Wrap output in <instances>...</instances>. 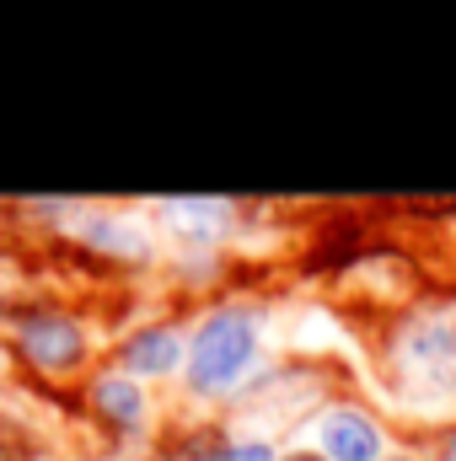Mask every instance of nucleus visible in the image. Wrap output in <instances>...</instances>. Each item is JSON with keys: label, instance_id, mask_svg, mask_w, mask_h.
I'll use <instances>...</instances> for the list:
<instances>
[{"label": "nucleus", "instance_id": "1", "mask_svg": "<svg viewBox=\"0 0 456 461\" xmlns=\"http://www.w3.org/2000/svg\"><path fill=\"white\" fill-rule=\"evenodd\" d=\"M360 386L419 440L456 424V290L397 312L365 333Z\"/></svg>", "mask_w": 456, "mask_h": 461}, {"label": "nucleus", "instance_id": "2", "mask_svg": "<svg viewBox=\"0 0 456 461\" xmlns=\"http://www.w3.org/2000/svg\"><path fill=\"white\" fill-rule=\"evenodd\" d=\"M285 348L290 344H279V306L263 290H252L247 279L226 285L221 295L194 301L188 306V365H183L172 408L226 419Z\"/></svg>", "mask_w": 456, "mask_h": 461}, {"label": "nucleus", "instance_id": "3", "mask_svg": "<svg viewBox=\"0 0 456 461\" xmlns=\"http://www.w3.org/2000/svg\"><path fill=\"white\" fill-rule=\"evenodd\" d=\"M0 333L16 359L22 392H32L43 402H70L81 392V381L108 359L118 322L108 317L103 301L43 285L0 317Z\"/></svg>", "mask_w": 456, "mask_h": 461}, {"label": "nucleus", "instance_id": "4", "mask_svg": "<svg viewBox=\"0 0 456 461\" xmlns=\"http://www.w3.org/2000/svg\"><path fill=\"white\" fill-rule=\"evenodd\" d=\"M54 241H65L76 258H87L114 285L161 279L167 252H172L156 215H150V204H118V199H76L70 215L54 230Z\"/></svg>", "mask_w": 456, "mask_h": 461}, {"label": "nucleus", "instance_id": "5", "mask_svg": "<svg viewBox=\"0 0 456 461\" xmlns=\"http://www.w3.org/2000/svg\"><path fill=\"white\" fill-rule=\"evenodd\" d=\"M172 419V397L150 392L145 381L123 375L118 365H97L81 392L70 397V429H76V446H97L108 456H140L161 440Z\"/></svg>", "mask_w": 456, "mask_h": 461}, {"label": "nucleus", "instance_id": "6", "mask_svg": "<svg viewBox=\"0 0 456 461\" xmlns=\"http://www.w3.org/2000/svg\"><path fill=\"white\" fill-rule=\"evenodd\" d=\"M296 440L312 446L323 461H387V456H397L403 446H414V435L365 386H349L339 397H328L296 429Z\"/></svg>", "mask_w": 456, "mask_h": 461}, {"label": "nucleus", "instance_id": "7", "mask_svg": "<svg viewBox=\"0 0 456 461\" xmlns=\"http://www.w3.org/2000/svg\"><path fill=\"white\" fill-rule=\"evenodd\" d=\"M108 365H118L123 375L145 381L161 397H178L183 365H188V306L167 295V306H140L118 322L114 344H108Z\"/></svg>", "mask_w": 456, "mask_h": 461}, {"label": "nucleus", "instance_id": "8", "mask_svg": "<svg viewBox=\"0 0 456 461\" xmlns=\"http://www.w3.org/2000/svg\"><path fill=\"white\" fill-rule=\"evenodd\" d=\"M150 215L172 252H236L252 230V204L215 199V194H183V199H150ZM167 252V258H172Z\"/></svg>", "mask_w": 456, "mask_h": 461}, {"label": "nucleus", "instance_id": "9", "mask_svg": "<svg viewBox=\"0 0 456 461\" xmlns=\"http://www.w3.org/2000/svg\"><path fill=\"white\" fill-rule=\"evenodd\" d=\"M419 461H456V424L435 429V435H419Z\"/></svg>", "mask_w": 456, "mask_h": 461}, {"label": "nucleus", "instance_id": "10", "mask_svg": "<svg viewBox=\"0 0 456 461\" xmlns=\"http://www.w3.org/2000/svg\"><path fill=\"white\" fill-rule=\"evenodd\" d=\"M22 381H16V359H11V348H5V333H0V397H11Z\"/></svg>", "mask_w": 456, "mask_h": 461}, {"label": "nucleus", "instance_id": "11", "mask_svg": "<svg viewBox=\"0 0 456 461\" xmlns=\"http://www.w3.org/2000/svg\"><path fill=\"white\" fill-rule=\"evenodd\" d=\"M65 461H123V456H108V451H97V446H70Z\"/></svg>", "mask_w": 456, "mask_h": 461}, {"label": "nucleus", "instance_id": "12", "mask_svg": "<svg viewBox=\"0 0 456 461\" xmlns=\"http://www.w3.org/2000/svg\"><path fill=\"white\" fill-rule=\"evenodd\" d=\"M279 461H323V456H317L312 446H301V440H290V446L279 451Z\"/></svg>", "mask_w": 456, "mask_h": 461}, {"label": "nucleus", "instance_id": "13", "mask_svg": "<svg viewBox=\"0 0 456 461\" xmlns=\"http://www.w3.org/2000/svg\"><path fill=\"white\" fill-rule=\"evenodd\" d=\"M387 461H419V440H414V446H403L397 456H387Z\"/></svg>", "mask_w": 456, "mask_h": 461}]
</instances>
